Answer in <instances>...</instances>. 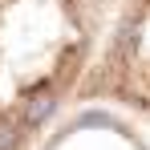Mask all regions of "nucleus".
<instances>
[{
  "label": "nucleus",
  "instance_id": "2",
  "mask_svg": "<svg viewBox=\"0 0 150 150\" xmlns=\"http://www.w3.org/2000/svg\"><path fill=\"white\" fill-rule=\"evenodd\" d=\"M77 105H110L150 130V0H122Z\"/></svg>",
  "mask_w": 150,
  "mask_h": 150
},
{
  "label": "nucleus",
  "instance_id": "1",
  "mask_svg": "<svg viewBox=\"0 0 150 150\" xmlns=\"http://www.w3.org/2000/svg\"><path fill=\"white\" fill-rule=\"evenodd\" d=\"M122 0H0V150H37L77 105Z\"/></svg>",
  "mask_w": 150,
  "mask_h": 150
}]
</instances>
